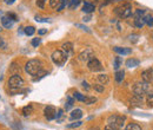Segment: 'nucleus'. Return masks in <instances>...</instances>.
<instances>
[{
  "label": "nucleus",
  "instance_id": "1",
  "mask_svg": "<svg viewBox=\"0 0 153 130\" xmlns=\"http://www.w3.org/2000/svg\"><path fill=\"white\" fill-rule=\"evenodd\" d=\"M42 70V64L38 59H31L25 65V71L31 76H37Z\"/></svg>",
  "mask_w": 153,
  "mask_h": 130
},
{
  "label": "nucleus",
  "instance_id": "2",
  "mask_svg": "<svg viewBox=\"0 0 153 130\" xmlns=\"http://www.w3.org/2000/svg\"><path fill=\"white\" fill-rule=\"evenodd\" d=\"M114 13L119 18L126 19L132 16V5L128 2H124L114 10Z\"/></svg>",
  "mask_w": 153,
  "mask_h": 130
},
{
  "label": "nucleus",
  "instance_id": "3",
  "mask_svg": "<svg viewBox=\"0 0 153 130\" xmlns=\"http://www.w3.org/2000/svg\"><path fill=\"white\" fill-rule=\"evenodd\" d=\"M126 117L125 116H117V115H112L108 117L107 121V125L111 127L113 130H119L124 127V122H125Z\"/></svg>",
  "mask_w": 153,
  "mask_h": 130
},
{
  "label": "nucleus",
  "instance_id": "4",
  "mask_svg": "<svg viewBox=\"0 0 153 130\" xmlns=\"http://www.w3.org/2000/svg\"><path fill=\"white\" fill-rule=\"evenodd\" d=\"M24 84H25V82H24V79L21 78L20 74H13V76L8 79V85H10V88H11V92L12 93L17 92L20 88L24 86Z\"/></svg>",
  "mask_w": 153,
  "mask_h": 130
},
{
  "label": "nucleus",
  "instance_id": "5",
  "mask_svg": "<svg viewBox=\"0 0 153 130\" xmlns=\"http://www.w3.org/2000/svg\"><path fill=\"white\" fill-rule=\"evenodd\" d=\"M51 58H52V62L54 64H57L59 66H62L66 63V60H67V53H65L61 50H57V51H54L52 53Z\"/></svg>",
  "mask_w": 153,
  "mask_h": 130
},
{
  "label": "nucleus",
  "instance_id": "6",
  "mask_svg": "<svg viewBox=\"0 0 153 130\" xmlns=\"http://www.w3.org/2000/svg\"><path fill=\"white\" fill-rule=\"evenodd\" d=\"M87 68H88V70L92 71V72H98V71H101V70H102L101 63L99 62V59L96 58V57L91 58V59L87 62Z\"/></svg>",
  "mask_w": 153,
  "mask_h": 130
},
{
  "label": "nucleus",
  "instance_id": "7",
  "mask_svg": "<svg viewBox=\"0 0 153 130\" xmlns=\"http://www.w3.org/2000/svg\"><path fill=\"white\" fill-rule=\"evenodd\" d=\"M149 91V83H145V82H143V83H137V84H134L133 86V92L134 95H145V93Z\"/></svg>",
  "mask_w": 153,
  "mask_h": 130
},
{
  "label": "nucleus",
  "instance_id": "8",
  "mask_svg": "<svg viewBox=\"0 0 153 130\" xmlns=\"http://www.w3.org/2000/svg\"><path fill=\"white\" fill-rule=\"evenodd\" d=\"M94 57V52H93V50L91 49V47H87V49H85L84 51H81L80 53H79V60H81V62H88L91 58H93Z\"/></svg>",
  "mask_w": 153,
  "mask_h": 130
},
{
  "label": "nucleus",
  "instance_id": "9",
  "mask_svg": "<svg viewBox=\"0 0 153 130\" xmlns=\"http://www.w3.org/2000/svg\"><path fill=\"white\" fill-rule=\"evenodd\" d=\"M44 115H45V117H46L48 121H52V119H54L56 116H57V110H56L54 107L47 105V107L45 108V110H44Z\"/></svg>",
  "mask_w": 153,
  "mask_h": 130
},
{
  "label": "nucleus",
  "instance_id": "10",
  "mask_svg": "<svg viewBox=\"0 0 153 130\" xmlns=\"http://www.w3.org/2000/svg\"><path fill=\"white\" fill-rule=\"evenodd\" d=\"M114 52H117L118 55H121V56H127L130 53H132V50L131 49H127V47H120V46H115L113 47Z\"/></svg>",
  "mask_w": 153,
  "mask_h": 130
},
{
  "label": "nucleus",
  "instance_id": "11",
  "mask_svg": "<svg viewBox=\"0 0 153 130\" xmlns=\"http://www.w3.org/2000/svg\"><path fill=\"white\" fill-rule=\"evenodd\" d=\"M1 24H2V26L5 29H11L13 26V24H14V20L11 19L8 16H5V17L1 18Z\"/></svg>",
  "mask_w": 153,
  "mask_h": 130
},
{
  "label": "nucleus",
  "instance_id": "12",
  "mask_svg": "<svg viewBox=\"0 0 153 130\" xmlns=\"http://www.w3.org/2000/svg\"><path fill=\"white\" fill-rule=\"evenodd\" d=\"M141 78H143V82L145 83H150L153 79V74L151 70H145L143 74H141Z\"/></svg>",
  "mask_w": 153,
  "mask_h": 130
},
{
  "label": "nucleus",
  "instance_id": "13",
  "mask_svg": "<svg viewBox=\"0 0 153 130\" xmlns=\"http://www.w3.org/2000/svg\"><path fill=\"white\" fill-rule=\"evenodd\" d=\"M81 117H82V110H80V109H74L71 112V116H70L71 121H79Z\"/></svg>",
  "mask_w": 153,
  "mask_h": 130
},
{
  "label": "nucleus",
  "instance_id": "14",
  "mask_svg": "<svg viewBox=\"0 0 153 130\" xmlns=\"http://www.w3.org/2000/svg\"><path fill=\"white\" fill-rule=\"evenodd\" d=\"M94 10H96V6L93 4H91V2H85L84 6H82V11L85 13H92Z\"/></svg>",
  "mask_w": 153,
  "mask_h": 130
},
{
  "label": "nucleus",
  "instance_id": "15",
  "mask_svg": "<svg viewBox=\"0 0 153 130\" xmlns=\"http://www.w3.org/2000/svg\"><path fill=\"white\" fill-rule=\"evenodd\" d=\"M125 64H126L127 68H137V66H139L140 60H138V59H135V58H130V59L126 60Z\"/></svg>",
  "mask_w": 153,
  "mask_h": 130
},
{
  "label": "nucleus",
  "instance_id": "16",
  "mask_svg": "<svg viewBox=\"0 0 153 130\" xmlns=\"http://www.w3.org/2000/svg\"><path fill=\"white\" fill-rule=\"evenodd\" d=\"M124 78H125V72H124L123 70H117V72H115V74H114L115 82H117L118 84H120V83H123Z\"/></svg>",
  "mask_w": 153,
  "mask_h": 130
},
{
  "label": "nucleus",
  "instance_id": "17",
  "mask_svg": "<svg viewBox=\"0 0 153 130\" xmlns=\"http://www.w3.org/2000/svg\"><path fill=\"white\" fill-rule=\"evenodd\" d=\"M143 101H144V98H143L141 95H134L132 97V99H131V103L134 104V105H139V104L143 103Z\"/></svg>",
  "mask_w": 153,
  "mask_h": 130
},
{
  "label": "nucleus",
  "instance_id": "18",
  "mask_svg": "<svg viewBox=\"0 0 153 130\" xmlns=\"http://www.w3.org/2000/svg\"><path fill=\"white\" fill-rule=\"evenodd\" d=\"M98 80L104 85V84H107V83L110 82V78H108V76H107V74H99V76H98Z\"/></svg>",
  "mask_w": 153,
  "mask_h": 130
},
{
  "label": "nucleus",
  "instance_id": "19",
  "mask_svg": "<svg viewBox=\"0 0 153 130\" xmlns=\"http://www.w3.org/2000/svg\"><path fill=\"white\" fill-rule=\"evenodd\" d=\"M124 130H141V127L137 123H128Z\"/></svg>",
  "mask_w": 153,
  "mask_h": 130
},
{
  "label": "nucleus",
  "instance_id": "20",
  "mask_svg": "<svg viewBox=\"0 0 153 130\" xmlns=\"http://www.w3.org/2000/svg\"><path fill=\"white\" fill-rule=\"evenodd\" d=\"M121 65H123V58H121V57H115L113 68H114L115 70H119V68H120Z\"/></svg>",
  "mask_w": 153,
  "mask_h": 130
},
{
  "label": "nucleus",
  "instance_id": "21",
  "mask_svg": "<svg viewBox=\"0 0 153 130\" xmlns=\"http://www.w3.org/2000/svg\"><path fill=\"white\" fill-rule=\"evenodd\" d=\"M24 32H25L26 36H33L34 32H36V29L33 26H27V27L24 29Z\"/></svg>",
  "mask_w": 153,
  "mask_h": 130
},
{
  "label": "nucleus",
  "instance_id": "22",
  "mask_svg": "<svg viewBox=\"0 0 153 130\" xmlns=\"http://www.w3.org/2000/svg\"><path fill=\"white\" fill-rule=\"evenodd\" d=\"M62 50L67 53V52H72V50H73V44L72 43H65V44H62Z\"/></svg>",
  "mask_w": 153,
  "mask_h": 130
},
{
  "label": "nucleus",
  "instance_id": "23",
  "mask_svg": "<svg viewBox=\"0 0 153 130\" xmlns=\"http://www.w3.org/2000/svg\"><path fill=\"white\" fill-rule=\"evenodd\" d=\"M67 5H68V0H61V1L59 2V5L57 6V11L58 12H61Z\"/></svg>",
  "mask_w": 153,
  "mask_h": 130
},
{
  "label": "nucleus",
  "instance_id": "24",
  "mask_svg": "<svg viewBox=\"0 0 153 130\" xmlns=\"http://www.w3.org/2000/svg\"><path fill=\"white\" fill-rule=\"evenodd\" d=\"M32 112H33L32 105H27V107H24V108H22V113H24V116H30V115H32Z\"/></svg>",
  "mask_w": 153,
  "mask_h": 130
},
{
  "label": "nucleus",
  "instance_id": "25",
  "mask_svg": "<svg viewBox=\"0 0 153 130\" xmlns=\"http://www.w3.org/2000/svg\"><path fill=\"white\" fill-rule=\"evenodd\" d=\"M96 102H97V98L96 97H92V96H86V98H85V101H84V103L87 104V105L94 104Z\"/></svg>",
  "mask_w": 153,
  "mask_h": 130
},
{
  "label": "nucleus",
  "instance_id": "26",
  "mask_svg": "<svg viewBox=\"0 0 153 130\" xmlns=\"http://www.w3.org/2000/svg\"><path fill=\"white\" fill-rule=\"evenodd\" d=\"M144 21L149 26H153V16H151V14H145L144 16Z\"/></svg>",
  "mask_w": 153,
  "mask_h": 130
},
{
  "label": "nucleus",
  "instance_id": "27",
  "mask_svg": "<svg viewBox=\"0 0 153 130\" xmlns=\"http://www.w3.org/2000/svg\"><path fill=\"white\" fill-rule=\"evenodd\" d=\"M73 97H74V99L79 101V102H82V103H84V101H85V98H86L85 95H81V93L78 92V91H76V92L73 93Z\"/></svg>",
  "mask_w": 153,
  "mask_h": 130
},
{
  "label": "nucleus",
  "instance_id": "28",
  "mask_svg": "<svg viewBox=\"0 0 153 130\" xmlns=\"http://www.w3.org/2000/svg\"><path fill=\"white\" fill-rule=\"evenodd\" d=\"M82 125V122L81 121H76L74 123H71V124H67V128L68 129H73V128H79Z\"/></svg>",
  "mask_w": 153,
  "mask_h": 130
},
{
  "label": "nucleus",
  "instance_id": "29",
  "mask_svg": "<svg viewBox=\"0 0 153 130\" xmlns=\"http://www.w3.org/2000/svg\"><path fill=\"white\" fill-rule=\"evenodd\" d=\"M93 89L96 90L97 92H104V85L102 84H94Z\"/></svg>",
  "mask_w": 153,
  "mask_h": 130
},
{
  "label": "nucleus",
  "instance_id": "30",
  "mask_svg": "<svg viewBox=\"0 0 153 130\" xmlns=\"http://www.w3.org/2000/svg\"><path fill=\"white\" fill-rule=\"evenodd\" d=\"M146 102H147L149 107L153 108V93H150V95L147 96V99H146Z\"/></svg>",
  "mask_w": 153,
  "mask_h": 130
},
{
  "label": "nucleus",
  "instance_id": "31",
  "mask_svg": "<svg viewBox=\"0 0 153 130\" xmlns=\"http://www.w3.org/2000/svg\"><path fill=\"white\" fill-rule=\"evenodd\" d=\"M80 4V0H71V5H70V8L71 10H74L76 6Z\"/></svg>",
  "mask_w": 153,
  "mask_h": 130
},
{
  "label": "nucleus",
  "instance_id": "32",
  "mask_svg": "<svg viewBox=\"0 0 153 130\" xmlns=\"http://www.w3.org/2000/svg\"><path fill=\"white\" fill-rule=\"evenodd\" d=\"M60 1H61V0H50V6H51L52 8H57V6L59 5Z\"/></svg>",
  "mask_w": 153,
  "mask_h": 130
},
{
  "label": "nucleus",
  "instance_id": "33",
  "mask_svg": "<svg viewBox=\"0 0 153 130\" xmlns=\"http://www.w3.org/2000/svg\"><path fill=\"white\" fill-rule=\"evenodd\" d=\"M40 41H41L40 38H33V40H32V46H33V47H38Z\"/></svg>",
  "mask_w": 153,
  "mask_h": 130
},
{
  "label": "nucleus",
  "instance_id": "34",
  "mask_svg": "<svg viewBox=\"0 0 153 130\" xmlns=\"http://www.w3.org/2000/svg\"><path fill=\"white\" fill-rule=\"evenodd\" d=\"M76 27H79V29H81V30H84V31H86V32H91V30L88 29V27H86V26H84V25H81V24H76Z\"/></svg>",
  "mask_w": 153,
  "mask_h": 130
},
{
  "label": "nucleus",
  "instance_id": "35",
  "mask_svg": "<svg viewBox=\"0 0 153 130\" xmlns=\"http://www.w3.org/2000/svg\"><path fill=\"white\" fill-rule=\"evenodd\" d=\"M47 0H37V6L40 7V8H44L45 7V2H46Z\"/></svg>",
  "mask_w": 153,
  "mask_h": 130
},
{
  "label": "nucleus",
  "instance_id": "36",
  "mask_svg": "<svg viewBox=\"0 0 153 130\" xmlns=\"http://www.w3.org/2000/svg\"><path fill=\"white\" fill-rule=\"evenodd\" d=\"M36 20L39 21V23H51L52 20L51 19H46V18H38V17H36Z\"/></svg>",
  "mask_w": 153,
  "mask_h": 130
},
{
  "label": "nucleus",
  "instance_id": "37",
  "mask_svg": "<svg viewBox=\"0 0 153 130\" xmlns=\"http://www.w3.org/2000/svg\"><path fill=\"white\" fill-rule=\"evenodd\" d=\"M45 33H47V29H41V30L38 31L39 36H42V35H45Z\"/></svg>",
  "mask_w": 153,
  "mask_h": 130
},
{
  "label": "nucleus",
  "instance_id": "38",
  "mask_svg": "<svg viewBox=\"0 0 153 130\" xmlns=\"http://www.w3.org/2000/svg\"><path fill=\"white\" fill-rule=\"evenodd\" d=\"M7 16H8V17H10L11 19H13L14 21H16V20H18V19H17V16H16V14H13V13H8Z\"/></svg>",
  "mask_w": 153,
  "mask_h": 130
},
{
  "label": "nucleus",
  "instance_id": "39",
  "mask_svg": "<svg viewBox=\"0 0 153 130\" xmlns=\"http://www.w3.org/2000/svg\"><path fill=\"white\" fill-rule=\"evenodd\" d=\"M62 115H64V110H59V111H58V113H57V116H56V118H59V117H61V116H62Z\"/></svg>",
  "mask_w": 153,
  "mask_h": 130
},
{
  "label": "nucleus",
  "instance_id": "40",
  "mask_svg": "<svg viewBox=\"0 0 153 130\" xmlns=\"http://www.w3.org/2000/svg\"><path fill=\"white\" fill-rule=\"evenodd\" d=\"M82 88H84V89H86V90H88V89H90V86H88V84H87V83H86L85 80L82 82Z\"/></svg>",
  "mask_w": 153,
  "mask_h": 130
},
{
  "label": "nucleus",
  "instance_id": "41",
  "mask_svg": "<svg viewBox=\"0 0 153 130\" xmlns=\"http://www.w3.org/2000/svg\"><path fill=\"white\" fill-rule=\"evenodd\" d=\"M14 1L16 0H5V4L6 5H12V4H14Z\"/></svg>",
  "mask_w": 153,
  "mask_h": 130
},
{
  "label": "nucleus",
  "instance_id": "42",
  "mask_svg": "<svg viewBox=\"0 0 153 130\" xmlns=\"http://www.w3.org/2000/svg\"><path fill=\"white\" fill-rule=\"evenodd\" d=\"M130 40H131V41H132V40H133V41H137V40H138V36H130Z\"/></svg>",
  "mask_w": 153,
  "mask_h": 130
},
{
  "label": "nucleus",
  "instance_id": "43",
  "mask_svg": "<svg viewBox=\"0 0 153 130\" xmlns=\"http://www.w3.org/2000/svg\"><path fill=\"white\" fill-rule=\"evenodd\" d=\"M91 20V16H86V17H84V21H90Z\"/></svg>",
  "mask_w": 153,
  "mask_h": 130
},
{
  "label": "nucleus",
  "instance_id": "44",
  "mask_svg": "<svg viewBox=\"0 0 153 130\" xmlns=\"http://www.w3.org/2000/svg\"><path fill=\"white\" fill-rule=\"evenodd\" d=\"M0 46H5V43H4V40H2L1 37H0Z\"/></svg>",
  "mask_w": 153,
  "mask_h": 130
},
{
  "label": "nucleus",
  "instance_id": "45",
  "mask_svg": "<svg viewBox=\"0 0 153 130\" xmlns=\"http://www.w3.org/2000/svg\"><path fill=\"white\" fill-rule=\"evenodd\" d=\"M88 130H100V129H99V127H97L96 125V127H91Z\"/></svg>",
  "mask_w": 153,
  "mask_h": 130
},
{
  "label": "nucleus",
  "instance_id": "46",
  "mask_svg": "<svg viewBox=\"0 0 153 130\" xmlns=\"http://www.w3.org/2000/svg\"><path fill=\"white\" fill-rule=\"evenodd\" d=\"M105 130H113L111 127H108V125H106V128H105Z\"/></svg>",
  "mask_w": 153,
  "mask_h": 130
},
{
  "label": "nucleus",
  "instance_id": "47",
  "mask_svg": "<svg viewBox=\"0 0 153 130\" xmlns=\"http://www.w3.org/2000/svg\"><path fill=\"white\" fill-rule=\"evenodd\" d=\"M0 30H1V27H0Z\"/></svg>",
  "mask_w": 153,
  "mask_h": 130
}]
</instances>
